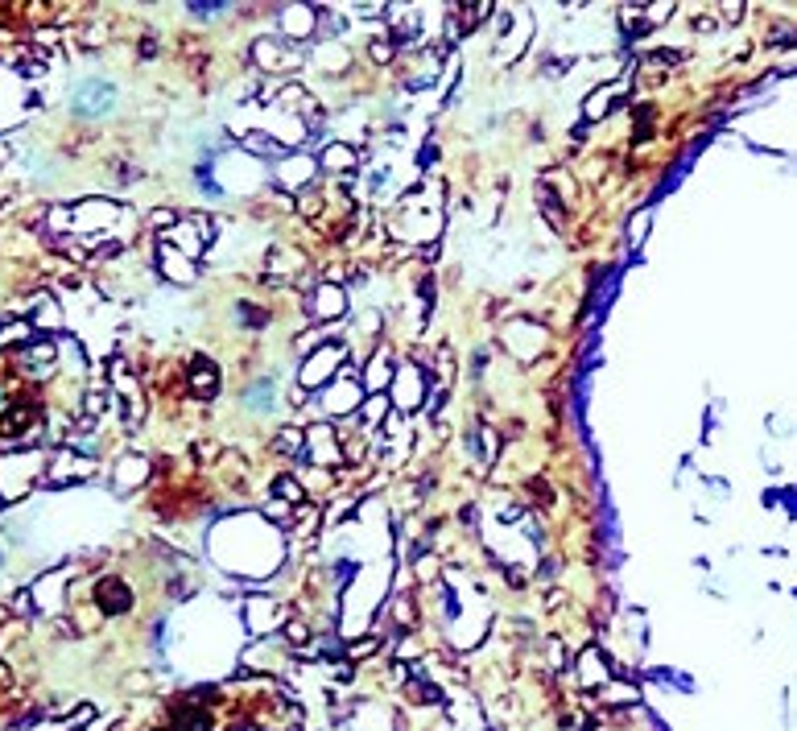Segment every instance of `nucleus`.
<instances>
[{
	"instance_id": "obj_1",
	"label": "nucleus",
	"mask_w": 797,
	"mask_h": 731,
	"mask_svg": "<svg viewBox=\"0 0 797 731\" xmlns=\"http://www.w3.org/2000/svg\"><path fill=\"white\" fill-rule=\"evenodd\" d=\"M112 103H116V87L108 79H83L75 87V96H71V108H75L78 116H99Z\"/></svg>"
},
{
	"instance_id": "obj_2",
	"label": "nucleus",
	"mask_w": 797,
	"mask_h": 731,
	"mask_svg": "<svg viewBox=\"0 0 797 731\" xmlns=\"http://www.w3.org/2000/svg\"><path fill=\"white\" fill-rule=\"evenodd\" d=\"M343 356H347L343 343H335V347H318V352L306 359L302 376H298V380H302V393H306V389H318V384H327V380H335V376H339L335 368L343 364Z\"/></svg>"
},
{
	"instance_id": "obj_3",
	"label": "nucleus",
	"mask_w": 797,
	"mask_h": 731,
	"mask_svg": "<svg viewBox=\"0 0 797 731\" xmlns=\"http://www.w3.org/2000/svg\"><path fill=\"white\" fill-rule=\"evenodd\" d=\"M306 310H310L318 322H331V318H343L347 315V290L339 285V281H323L318 290L310 294V302H306Z\"/></svg>"
},
{
	"instance_id": "obj_4",
	"label": "nucleus",
	"mask_w": 797,
	"mask_h": 731,
	"mask_svg": "<svg viewBox=\"0 0 797 731\" xmlns=\"http://www.w3.org/2000/svg\"><path fill=\"white\" fill-rule=\"evenodd\" d=\"M355 401H364V380H355L351 372H339L327 384V414H335V417H343V414H351L355 409Z\"/></svg>"
},
{
	"instance_id": "obj_5",
	"label": "nucleus",
	"mask_w": 797,
	"mask_h": 731,
	"mask_svg": "<svg viewBox=\"0 0 797 731\" xmlns=\"http://www.w3.org/2000/svg\"><path fill=\"white\" fill-rule=\"evenodd\" d=\"M186 376H191V393H195L198 401H211V397L219 393V368H215L207 356H195V359H191Z\"/></svg>"
},
{
	"instance_id": "obj_6",
	"label": "nucleus",
	"mask_w": 797,
	"mask_h": 731,
	"mask_svg": "<svg viewBox=\"0 0 797 731\" xmlns=\"http://www.w3.org/2000/svg\"><path fill=\"white\" fill-rule=\"evenodd\" d=\"M281 29H285V38H314V29H318V9H310V4H290V9H281Z\"/></svg>"
},
{
	"instance_id": "obj_7",
	"label": "nucleus",
	"mask_w": 797,
	"mask_h": 731,
	"mask_svg": "<svg viewBox=\"0 0 797 731\" xmlns=\"http://www.w3.org/2000/svg\"><path fill=\"white\" fill-rule=\"evenodd\" d=\"M96 603L108 615H120V612L133 608V591H128L120 578H99V583H96Z\"/></svg>"
},
{
	"instance_id": "obj_8",
	"label": "nucleus",
	"mask_w": 797,
	"mask_h": 731,
	"mask_svg": "<svg viewBox=\"0 0 797 731\" xmlns=\"http://www.w3.org/2000/svg\"><path fill=\"white\" fill-rule=\"evenodd\" d=\"M392 393H397V405H401V409H413L417 401H426V380H422V372H413V368H397Z\"/></svg>"
},
{
	"instance_id": "obj_9",
	"label": "nucleus",
	"mask_w": 797,
	"mask_h": 731,
	"mask_svg": "<svg viewBox=\"0 0 797 731\" xmlns=\"http://www.w3.org/2000/svg\"><path fill=\"white\" fill-rule=\"evenodd\" d=\"M277 182H281L285 190H293V186L306 190V186L314 182V161L302 158V153H298V158H285L281 165H277Z\"/></svg>"
},
{
	"instance_id": "obj_10",
	"label": "nucleus",
	"mask_w": 797,
	"mask_h": 731,
	"mask_svg": "<svg viewBox=\"0 0 797 731\" xmlns=\"http://www.w3.org/2000/svg\"><path fill=\"white\" fill-rule=\"evenodd\" d=\"M306 442H310L314 467H331V463H339V442H335V430H327V426H314L310 434H306Z\"/></svg>"
},
{
	"instance_id": "obj_11",
	"label": "nucleus",
	"mask_w": 797,
	"mask_h": 731,
	"mask_svg": "<svg viewBox=\"0 0 797 731\" xmlns=\"http://www.w3.org/2000/svg\"><path fill=\"white\" fill-rule=\"evenodd\" d=\"M285 54H293V46L290 41H281V38H260L253 46V58H256V66H265V71H285Z\"/></svg>"
},
{
	"instance_id": "obj_12",
	"label": "nucleus",
	"mask_w": 797,
	"mask_h": 731,
	"mask_svg": "<svg viewBox=\"0 0 797 731\" xmlns=\"http://www.w3.org/2000/svg\"><path fill=\"white\" fill-rule=\"evenodd\" d=\"M34 421H38V405H34V401H17L9 414L0 417V434H4V438H17L21 430H25V426H34Z\"/></svg>"
},
{
	"instance_id": "obj_13",
	"label": "nucleus",
	"mask_w": 797,
	"mask_h": 731,
	"mask_svg": "<svg viewBox=\"0 0 797 731\" xmlns=\"http://www.w3.org/2000/svg\"><path fill=\"white\" fill-rule=\"evenodd\" d=\"M323 165H327V174H347V170H355V149L351 145H343V140H331L327 149H323Z\"/></svg>"
},
{
	"instance_id": "obj_14",
	"label": "nucleus",
	"mask_w": 797,
	"mask_h": 731,
	"mask_svg": "<svg viewBox=\"0 0 797 731\" xmlns=\"http://www.w3.org/2000/svg\"><path fill=\"white\" fill-rule=\"evenodd\" d=\"M616 96H620V83H603L599 91H591V96H587V108H583L587 120L607 116V112H611V99H616Z\"/></svg>"
},
{
	"instance_id": "obj_15",
	"label": "nucleus",
	"mask_w": 797,
	"mask_h": 731,
	"mask_svg": "<svg viewBox=\"0 0 797 731\" xmlns=\"http://www.w3.org/2000/svg\"><path fill=\"white\" fill-rule=\"evenodd\" d=\"M166 260H170V269H166V273L174 277L178 285H191V281H195V273L186 269V265H191V257H182L174 244H161V265H166Z\"/></svg>"
},
{
	"instance_id": "obj_16",
	"label": "nucleus",
	"mask_w": 797,
	"mask_h": 731,
	"mask_svg": "<svg viewBox=\"0 0 797 731\" xmlns=\"http://www.w3.org/2000/svg\"><path fill=\"white\" fill-rule=\"evenodd\" d=\"M273 492L281 496L285 504H293V508H302V500H306V492H302V484H293V475H281V479L273 484Z\"/></svg>"
},
{
	"instance_id": "obj_17",
	"label": "nucleus",
	"mask_w": 797,
	"mask_h": 731,
	"mask_svg": "<svg viewBox=\"0 0 797 731\" xmlns=\"http://www.w3.org/2000/svg\"><path fill=\"white\" fill-rule=\"evenodd\" d=\"M368 54H372V62H389L397 54V46H392V38H376L368 46Z\"/></svg>"
},
{
	"instance_id": "obj_18",
	"label": "nucleus",
	"mask_w": 797,
	"mask_h": 731,
	"mask_svg": "<svg viewBox=\"0 0 797 731\" xmlns=\"http://www.w3.org/2000/svg\"><path fill=\"white\" fill-rule=\"evenodd\" d=\"M644 232H649V211H641V215L632 219V244H641Z\"/></svg>"
},
{
	"instance_id": "obj_19",
	"label": "nucleus",
	"mask_w": 797,
	"mask_h": 731,
	"mask_svg": "<svg viewBox=\"0 0 797 731\" xmlns=\"http://www.w3.org/2000/svg\"><path fill=\"white\" fill-rule=\"evenodd\" d=\"M153 223H157V228H174L178 215H174V211H153Z\"/></svg>"
}]
</instances>
